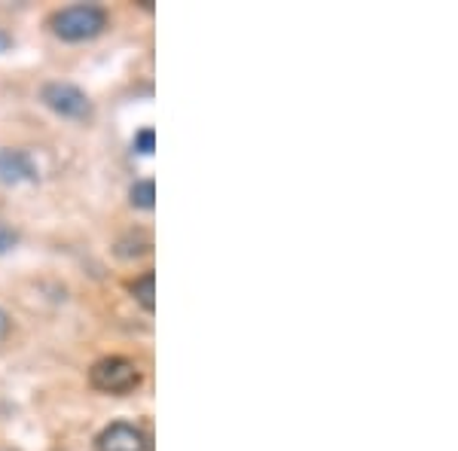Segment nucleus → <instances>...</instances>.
Listing matches in <instances>:
<instances>
[{
	"label": "nucleus",
	"mask_w": 458,
	"mask_h": 451,
	"mask_svg": "<svg viewBox=\"0 0 458 451\" xmlns=\"http://www.w3.org/2000/svg\"><path fill=\"white\" fill-rule=\"evenodd\" d=\"M107 10L98 4H73V6H64L58 10L49 25H53V34L58 40L64 43H86V40H95L98 34H105L107 28Z\"/></svg>",
	"instance_id": "obj_1"
},
{
	"label": "nucleus",
	"mask_w": 458,
	"mask_h": 451,
	"mask_svg": "<svg viewBox=\"0 0 458 451\" xmlns=\"http://www.w3.org/2000/svg\"><path fill=\"white\" fill-rule=\"evenodd\" d=\"M141 381H144L141 366L129 357H120V354H114V357H101L98 363H92V369H89V384H92L95 390H101V394H110V397L135 394V390L141 388Z\"/></svg>",
	"instance_id": "obj_2"
},
{
	"label": "nucleus",
	"mask_w": 458,
	"mask_h": 451,
	"mask_svg": "<svg viewBox=\"0 0 458 451\" xmlns=\"http://www.w3.org/2000/svg\"><path fill=\"white\" fill-rule=\"evenodd\" d=\"M40 101L53 110L62 120L83 122L92 116V98L86 95V88H80L77 83H64V79H53L40 88Z\"/></svg>",
	"instance_id": "obj_3"
},
{
	"label": "nucleus",
	"mask_w": 458,
	"mask_h": 451,
	"mask_svg": "<svg viewBox=\"0 0 458 451\" xmlns=\"http://www.w3.org/2000/svg\"><path fill=\"white\" fill-rule=\"evenodd\" d=\"M95 451H150V439L131 421H114L95 436Z\"/></svg>",
	"instance_id": "obj_4"
},
{
	"label": "nucleus",
	"mask_w": 458,
	"mask_h": 451,
	"mask_svg": "<svg viewBox=\"0 0 458 451\" xmlns=\"http://www.w3.org/2000/svg\"><path fill=\"white\" fill-rule=\"evenodd\" d=\"M40 180V168L34 156L19 146H0V183L4 187H25Z\"/></svg>",
	"instance_id": "obj_5"
},
{
	"label": "nucleus",
	"mask_w": 458,
	"mask_h": 451,
	"mask_svg": "<svg viewBox=\"0 0 458 451\" xmlns=\"http://www.w3.org/2000/svg\"><path fill=\"white\" fill-rule=\"evenodd\" d=\"M131 296H135V302L144 308L147 314H153L157 312V275L153 271H144L138 280H131Z\"/></svg>",
	"instance_id": "obj_6"
},
{
	"label": "nucleus",
	"mask_w": 458,
	"mask_h": 451,
	"mask_svg": "<svg viewBox=\"0 0 458 451\" xmlns=\"http://www.w3.org/2000/svg\"><path fill=\"white\" fill-rule=\"evenodd\" d=\"M129 205L135 211H153L157 208V183L147 177V180H135L129 189Z\"/></svg>",
	"instance_id": "obj_7"
},
{
	"label": "nucleus",
	"mask_w": 458,
	"mask_h": 451,
	"mask_svg": "<svg viewBox=\"0 0 458 451\" xmlns=\"http://www.w3.org/2000/svg\"><path fill=\"white\" fill-rule=\"evenodd\" d=\"M131 150L138 153V156H153V150H157V131L153 129H141L131 140Z\"/></svg>",
	"instance_id": "obj_8"
},
{
	"label": "nucleus",
	"mask_w": 458,
	"mask_h": 451,
	"mask_svg": "<svg viewBox=\"0 0 458 451\" xmlns=\"http://www.w3.org/2000/svg\"><path fill=\"white\" fill-rule=\"evenodd\" d=\"M19 241H21V235L16 232V229L6 226V223H0V256L13 254V250L19 247Z\"/></svg>",
	"instance_id": "obj_9"
},
{
	"label": "nucleus",
	"mask_w": 458,
	"mask_h": 451,
	"mask_svg": "<svg viewBox=\"0 0 458 451\" xmlns=\"http://www.w3.org/2000/svg\"><path fill=\"white\" fill-rule=\"evenodd\" d=\"M13 332V317H10V312H6L4 305H0V345L6 342V336Z\"/></svg>",
	"instance_id": "obj_10"
},
{
	"label": "nucleus",
	"mask_w": 458,
	"mask_h": 451,
	"mask_svg": "<svg viewBox=\"0 0 458 451\" xmlns=\"http://www.w3.org/2000/svg\"><path fill=\"white\" fill-rule=\"evenodd\" d=\"M13 46H16V37L6 31V28H0V55H6Z\"/></svg>",
	"instance_id": "obj_11"
},
{
	"label": "nucleus",
	"mask_w": 458,
	"mask_h": 451,
	"mask_svg": "<svg viewBox=\"0 0 458 451\" xmlns=\"http://www.w3.org/2000/svg\"><path fill=\"white\" fill-rule=\"evenodd\" d=\"M0 451H13V448H0Z\"/></svg>",
	"instance_id": "obj_12"
}]
</instances>
